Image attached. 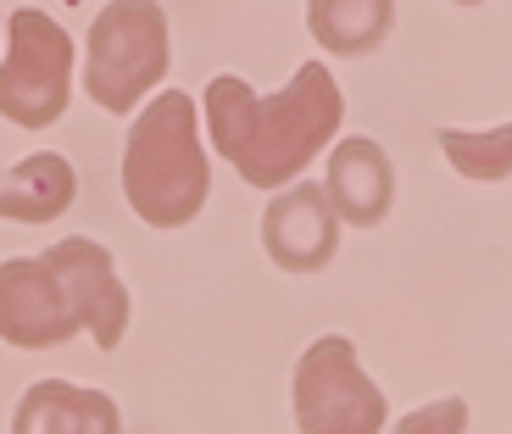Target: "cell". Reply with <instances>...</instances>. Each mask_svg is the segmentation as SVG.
<instances>
[{"label": "cell", "instance_id": "cell-14", "mask_svg": "<svg viewBox=\"0 0 512 434\" xmlns=\"http://www.w3.org/2000/svg\"><path fill=\"white\" fill-rule=\"evenodd\" d=\"M457 6H479V0H457Z\"/></svg>", "mask_w": 512, "mask_h": 434}, {"label": "cell", "instance_id": "cell-5", "mask_svg": "<svg viewBox=\"0 0 512 434\" xmlns=\"http://www.w3.org/2000/svg\"><path fill=\"white\" fill-rule=\"evenodd\" d=\"M0 62V117L17 128H51L73 101V34L51 12L23 6L6 17Z\"/></svg>", "mask_w": 512, "mask_h": 434}, {"label": "cell", "instance_id": "cell-15", "mask_svg": "<svg viewBox=\"0 0 512 434\" xmlns=\"http://www.w3.org/2000/svg\"><path fill=\"white\" fill-rule=\"evenodd\" d=\"M0 28H6V23H0Z\"/></svg>", "mask_w": 512, "mask_h": 434}, {"label": "cell", "instance_id": "cell-9", "mask_svg": "<svg viewBox=\"0 0 512 434\" xmlns=\"http://www.w3.org/2000/svg\"><path fill=\"white\" fill-rule=\"evenodd\" d=\"M12 434H123V412L106 390L67 379H39L12 412Z\"/></svg>", "mask_w": 512, "mask_h": 434}, {"label": "cell", "instance_id": "cell-2", "mask_svg": "<svg viewBox=\"0 0 512 434\" xmlns=\"http://www.w3.org/2000/svg\"><path fill=\"white\" fill-rule=\"evenodd\" d=\"M90 329L101 351H117L128 329V290L112 251L95 240H62L45 256L0 262V340L17 351H51Z\"/></svg>", "mask_w": 512, "mask_h": 434}, {"label": "cell", "instance_id": "cell-7", "mask_svg": "<svg viewBox=\"0 0 512 434\" xmlns=\"http://www.w3.org/2000/svg\"><path fill=\"white\" fill-rule=\"evenodd\" d=\"M262 245L284 273H318L334 262L340 245V217H334L323 184H295V190L273 195L262 212Z\"/></svg>", "mask_w": 512, "mask_h": 434}, {"label": "cell", "instance_id": "cell-8", "mask_svg": "<svg viewBox=\"0 0 512 434\" xmlns=\"http://www.w3.org/2000/svg\"><path fill=\"white\" fill-rule=\"evenodd\" d=\"M323 195H329L334 217H346V223H357V229L384 223V212H390V201H396V167H390L384 145L362 140V134H351L346 145H334Z\"/></svg>", "mask_w": 512, "mask_h": 434}, {"label": "cell", "instance_id": "cell-11", "mask_svg": "<svg viewBox=\"0 0 512 434\" xmlns=\"http://www.w3.org/2000/svg\"><path fill=\"white\" fill-rule=\"evenodd\" d=\"M396 0H307V28L323 51L368 56L390 39Z\"/></svg>", "mask_w": 512, "mask_h": 434}, {"label": "cell", "instance_id": "cell-12", "mask_svg": "<svg viewBox=\"0 0 512 434\" xmlns=\"http://www.w3.org/2000/svg\"><path fill=\"white\" fill-rule=\"evenodd\" d=\"M440 151L451 156L462 179H507L512 156V128H485V134H462V128H440Z\"/></svg>", "mask_w": 512, "mask_h": 434}, {"label": "cell", "instance_id": "cell-1", "mask_svg": "<svg viewBox=\"0 0 512 434\" xmlns=\"http://www.w3.org/2000/svg\"><path fill=\"white\" fill-rule=\"evenodd\" d=\"M340 123H346V95L323 62H301V73L279 95H256L234 73H218L206 84L212 151L256 190L290 184L334 140Z\"/></svg>", "mask_w": 512, "mask_h": 434}, {"label": "cell", "instance_id": "cell-10", "mask_svg": "<svg viewBox=\"0 0 512 434\" xmlns=\"http://www.w3.org/2000/svg\"><path fill=\"white\" fill-rule=\"evenodd\" d=\"M73 195H78V173L56 151L23 156L12 173H0V217H12V223H51L73 206Z\"/></svg>", "mask_w": 512, "mask_h": 434}, {"label": "cell", "instance_id": "cell-13", "mask_svg": "<svg viewBox=\"0 0 512 434\" xmlns=\"http://www.w3.org/2000/svg\"><path fill=\"white\" fill-rule=\"evenodd\" d=\"M462 429H468V401L440 396V401H429V407L407 412L390 434H462Z\"/></svg>", "mask_w": 512, "mask_h": 434}, {"label": "cell", "instance_id": "cell-3", "mask_svg": "<svg viewBox=\"0 0 512 434\" xmlns=\"http://www.w3.org/2000/svg\"><path fill=\"white\" fill-rule=\"evenodd\" d=\"M123 195L134 217L151 229H184L201 217L212 195V162L201 151L195 101L184 90H162L123 140Z\"/></svg>", "mask_w": 512, "mask_h": 434}, {"label": "cell", "instance_id": "cell-6", "mask_svg": "<svg viewBox=\"0 0 512 434\" xmlns=\"http://www.w3.org/2000/svg\"><path fill=\"white\" fill-rule=\"evenodd\" d=\"M379 384L357 368V345L346 334H323L295 362V423L301 434H384Z\"/></svg>", "mask_w": 512, "mask_h": 434}, {"label": "cell", "instance_id": "cell-4", "mask_svg": "<svg viewBox=\"0 0 512 434\" xmlns=\"http://www.w3.org/2000/svg\"><path fill=\"white\" fill-rule=\"evenodd\" d=\"M173 45H167V12L156 0H112L90 23L84 51V95L101 112H134L167 78Z\"/></svg>", "mask_w": 512, "mask_h": 434}]
</instances>
